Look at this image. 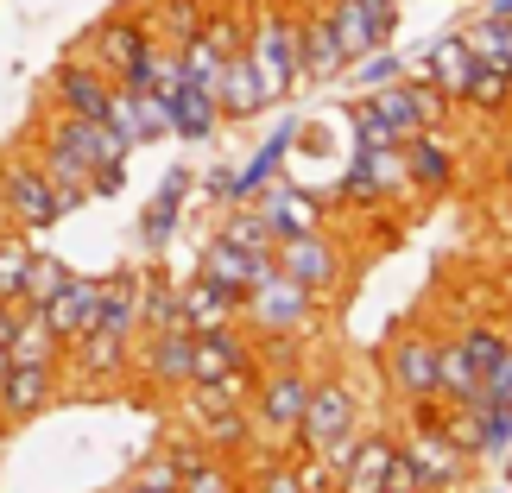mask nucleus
I'll return each instance as SVG.
<instances>
[{
  "label": "nucleus",
  "instance_id": "58",
  "mask_svg": "<svg viewBox=\"0 0 512 493\" xmlns=\"http://www.w3.org/2000/svg\"><path fill=\"white\" fill-rule=\"evenodd\" d=\"M0 222H7V209H0Z\"/></svg>",
  "mask_w": 512,
  "mask_h": 493
},
{
  "label": "nucleus",
  "instance_id": "6",
  "mask_svg": "<svg viewBox=\"0 0 512 493\" xmlns=\"http://www.w3.org/2000/svg\"><path fill=\"white\" fill-rule=\"evenodd\" d=\"M310 380H317V373H310L304 361H291V367H260V373H253V399H247L253 424L291 443V437H298L304 405H310Z\"/></svg>",
  "mask_w": 512,
  "mask_h": 493
},
{
  "label": "nucleus",
  "instance_id": "19",
  "mask_svg": "<svg viewBox=\"0 0 512 493\" xmlns=\"http://www.w3.org/2000/svg\"><path fill=\"white\" fill-rule=\"evenodd\" d=\"M190 190H196V171H190V165H171L165 184H159V196L140 209V247H146V253H165V247H171L177 215H184V196H190Z\"/></svg>",
  "mask_w": 512,
  "mask_h": 493
},
{
  "label": "nucleus",
  "instance_id": "55",
  "mask_svg": "<svg viewBox=\"0 0 512 493\" xmlns=\"http://www.w3.org/2000/svg\"><path fill=\"white\" fill-rule=\"evenodd\" d=\"M481 13H487V19H512V0H487Z\"/></svg>",
  "mask_w": 512,
  "mask_h": 493
},
{
  "label": "nucleus",
  "instance_id": "52",
  "mask_svg": "<svg viewBox=\"0 0 512 493\" xmlns=\"http://www.w3.org/2000/svg\"><path fill=\"white\" fill-rule=\"evenodd\" d=\"M481 399H512V348L481 373Z\"/></svg>",
  "mask_w": 512,
  "mask_h": 493
},
{
  "label": "nucleus",
  "instance_id": "49",
  "mask_svg": "<svg viewBox=\"0 0 512 493\" xmlns=\"http://www.w3.org/2000/svg\"><path fill=\"white\" fill-rule=\"evenodd\" d=\"M348 127H354V152H386V146H399V133H392L380 114L367 108V95L348 108Z\"/></svg>",
  "mask_w": 512,
  "mask_h": 493
},
{
  "label": "nucleus",
  "instance_id": "42",
  "mask_svg": "<svg viewBox=\"0 0 512 493\" xmlns=\"http://www.w3.org/2000/svg\"><path fill=\"white\" fill-rule=\"evenodd\" d=\"M177 57H184V83H190V89H209V95H215V83H222V64H228V57L215 51L203 32H196L190 45H177Z\"/></svg>",
  "mask_w": 512,
  "mask_h": 493
},
{
  "label": "nucleus",
  "instance_id": "40",
  "mask_svg": "<svg viewBox=\"0 0 512 493\" xmlns=\"http://www.w3.org/2000/svg\"><path fill=\"white\" fill-rule=\"evenodd\" d=\"M462 32H468V45H475L481 64L512 70V19H487V13H475V26H462Z\"/></svg>",
  "mask_w": 512,
  "mask_h": 493
},
{
  "label": "nucleus",
  "instance_id": "24",
  "mask_svg": "<svg viewBox=\"0 0 512 493\" xmlns=\"http://www.w3.org/2000/svg\"><path fill=\"white\" fill-rule=\"evenodd\" d=\"M291 146H298V121H279L266 133V146L253 152V159L234 171V203H253L260 190H272L285 177V159H291Z\"/></svg>",
  "mask_w": 512,
  "mask_h": 493
},
{
  "label": "nucleus",
  "instance_id": "14",
  "mask_svg": "<svg viewBox=\"0 0 512 493\" xmlns=\"http://www.w3.org/2000/svg\"><path fill=\"white\" fill-rule=\"evenodd\" d=\"M298 64H304V83H342L348 76V51L336 26H329V7L298 13Z\"/></svg>",
  "mask_w": 512,
  "mask_h": 493
},
{
  "label": "nucleus",
  "instance_id": "28",
  "mask_svg": "<svg viewBox=\"0 0 512 493\" xmlns=\"http://www.w3.org/2000/svg\"><path fill=\"white\" fill-rule=\"evenodd\" d=\"M177 298H184V329H222V323H241V291L215 285L196 272L190 285H177Z\"/></svg>",
  "mask_w": 512,
  "mask_h": 493
},
{
  "label": "nucleus",
  "instance_id": "7",
  "mask_svg": "<svg viewBox=\"0 0 512 493\" xmlns=\"http://www.w3.org/2000/svg\"><path fill=\"white\" fill-rule=\"evenodd\" d=\"M380 380H386V392H392L399 405L437 399V335L399 329V335L380 348Z\"/></svg>",
  "mask_w": 512,
  "mask_h": 493
},
{
  "label": "nucleus",
  "instance_id": "12",
  "mask_svg": "<svg viewBox=\"0 0 512 493\" xmlns=\"http://www.w3.org/2000/svg\"><path fill=\"white\" fill-rule=\"evenodd\" d=\"M108 95H114V83H108V76L89 64L83 51H70L64 64L51 70V108H57V114H83V121H108Z\"/></svg>",
  "mask_w": 512,
  "mask_h": 493
},
{
  "label": "nucleus",
  "instance_id": "8",
  "mask_svg": "<svg viewBox=\"0 0 512 493\" xmlns=\"http://www.w3.org/2000/svg\"><path fill=\"white\" fill-rule=\"evenodd\" d=\"M272 260H279L285 279H298L304 291H317V298H336L342 279H348V253L336 247V234L317 228V234H285L279 247H272Z\"/></svg>",
  "mask_w": 512,
  "mask_h": 493
},
{
  "label": "nucleus",
  "instance_id": "44",
  "mask_svg": "<svg viewBox=\"0 0 512 493\" xmlns=\"http://www.w3.org/2000/svg\"><path fill=\"white\" fill-rule=\"evenodd\" d=\"M348 76H354V89H361V95H373V89H386V83H399V76H405V57L392 51V45H380V51L354 57Z\"/></svg>",
  "mask_w": 512,
  "mask_h": 493
},
{
  "label": "nucleus",
  "instance_id": "39",
  "mask_svg": "<svg viewBox=\"0 0 512 493\" xmlns=\"http://www.w3.org/2000/svg\"><path fill=\"white\" fill-rule=\"evenodd\" d=\"M108 127L121 133V140L140 152V146H152V133H146V108H140V89H127V83H114V95H108Z\"/></svg>",
  "mask_w": 512,
  "mask_h": 493
},
{
  "label": "nucleus",
  "instance_id": "13",
  "mask_svg": "<svg viewBox=\"0 0 512 493\" xmlns=\"http://www.w3.org/2000/svg\"><path fill=\"white\" fill-rule=\"evenodd\" d=\"M57 380H64V361H13L0 380V424H32L57 399Z\"/></svg>",
  "mask_w": 512,
  "mask_h": 493
},
{
  "label": "nucleus",
  "instance_id": "31",
  "mask_svg": "<svg viewBox=\"0 0 512 493\" xmlns=\"http://www.w3.org/2000/svg\"><path fill=\"white\" fill-rule=\"evenodd\" d=\"M437 399L443 405H475L481 399V367L456 348V335L437 342Z\"/></svg>",
  "mask_w": 512,
  "mask_h": 493
},
{
  "label": "nucleus",
  "instance_id": "1",
  "mask_svg": "<svg viewBox=\"0 0 512 493\" xmlns=\"http://www.w3.org/2000/svg\"><path fill=\"white\" fill-rule=\"evenodd\" d=\"M298 13L304 7H285V0H266L260 13L247 19V57L260 70V89L266 102L279 108L304 89V64H298Z\"/></svg>",
  "mask_w": 512,
  "mask_h": 493
},
{
  "label": "nucleus",
  "instance_id": "22",
  "mask_svg": "<svg viewBox=\"0 0 512 493\" xmlns=\"http://www.w3.org/2000/svg\"><path fill=\"white\" fill-rule=\"evenodd\" d=\"M253 411L247 405H222V411H203V418H196V437H203V449L209 456H222V462H234L241 468L253 449H260V437H253Z\"/></svg>",
  "mask_w": 512,
  "mask_h": 493
},
{
  "label": "nucleus",
  "instance_id": "56",
  "mask_svg": "<svg viewBox=\"0 0 512 493\" xmlns=\"http://www.w3.org/2000/svg\"><path fill=\"white\" fill-rule=\"evenodd\" d=\"M7 367H13V348H0V380H7Z\"/></svg>",
  "mask_w": 512,
  "mask_h": 493
},
{
  "label": "nucleus",
  "instance_id": "36",
  "mask_svg": "<svg viewBox=\"0 0 512 493\" xmlns=\"http://www.w3.org/2000/svg\"><path fill=\"white\" fill-rule=\"evenodd\" d=\"M209 19V0H159L152 7V32L165 38V45H190L196 32H203Z\"/></svg>",
  "mask_w": 512,
  "mask_h": 493
},
{
  "label": "nucleus",
  "instance_id": "29",
  "mask_svg": "<svg viewBox=\"0 0 512 493\" xmlns=\"http://www.w3.org/2000/svg\"><path fill=\"white\" fill-rule=\"evenodd\" d=\"M171 102V140H184V146H209L215 133H222V108H215V95L209 89H177L165 95Z\"/></svg>",
  "mask_w": 512,
  "mask_h": 493
},
{
  "label": "nucleus",
  "instance_id": "5",
  "mask_svg": "<svg viewBox=\"0 0 512 493\" xmlns=\"http://www.w3.org/2000/svg\"><path fill=\"white\" fill-rule=\"evenodd\" d=\"M152 45H159V32H152V19H146V13H108V19H95L89 38H76L70 51H83L89 64L108 76V83H121V76L140 64Z\"/></svg>",
  "mask_w": 512,
  "mask_h": 493
},
{
  "label": "nucleus",
  "instance_id": "48",
  "mask_svg": "<svg viewBox=\"0 0 512 493\" xmlns=\"http://www.w3.org/2000/svg\"><path fill=\"white\" fill-rule=\"evenodd\" d=\"M177 481H184V468H177L171 449H165V456H152V462L133 468V475L121 481V493H177Z\"/></svg>",
  "mask_w": 512,
  "mask_h": 493
},
{
  "label": "nucleus",
  "instance_id": "33",
  "mask_svg": "<svg viewBox=\"0 0 512 493\" xmlns=\"http://www.w3.org/2000/svg\"><path fill=\"white\" fill-rule=\"evenodd\" d=\"M32 234L0 222V304H19V291H26V266H32Z\"/></svg>",
  "mask_w": 512,
  "mask_h": 493
},
{
  "label": "nucleus",
  "instance_id": "34",
  "mask_svg": "<svg viewBox=\"0 0 512 493\" xmlns=\"http://www.w3.org/2000/svg\"><path fill=\"white\" fill-rule=\"evenodd\" d=\"M215 234H222V241H234L241 253H272V247H279V234H272V222L260 215V203H234Z\"/></svg>",
  "mask_w": 512,
  "mask_h": 493
},
{
  "label": "nucleus",
  "instance_id": "45",
  "mask_svg": "<svg viewBox=\"0 0 512 493\" xmlns=\"http://www.w3.org/2000/svg\"><path fill=\"white\" fill-rule=\"evenodd\" d=\"M456 348H462V354H468V361H475V367L487 373V367H494V361H500V354L512 348V335H506L500 323H462V335H456Z\"/></svg>",
  "mask_w": 512,
  "mask_h": 493
},
{
  "label": "nucleus",
  "instance_id": "20",
  "mask_svg": "<svg viewBox=\"0 0 512 493\" xmlns=\"http://www.w3.org/2000/svg\"><path fill=\"white\" fill-rule=\"evenodd\" d=\"M32 159H38V171L51 177V196H57V215H70V209H83V203H95L89 196V165L76 159V152L64 146V140H51V133H38V146H32Z\"/></svg>",
  "mask_w": 512,
  "mask_h": 493
},
{
  "label": "nucleus",
  "instance_id": "32",
  "mask_svg": "<svg viewBox=\"0 0 512 493\" xmlns=\"http://www.w3.org/2000/svg\"><path fill=\"white\" fill-rule=\"evenodd\" d=\"M159 329H184V298L165 272H140V335H159Z\"/></svg>",
  "mask_w": 512,
  "mask_h": 493
},
{
  "label": "nucleus",
  "instance_id": "9",
  "mask_svg": "<svg viewBox=\"0 0 512 493\" xmlns=\"http://www.w3.org/2000/svg\"><path fill=\"white\" fill-rule=\"evenodd\" d=\"M0 209H7L13 228H57V196H51V177L38 171L32 152H13V159H0Z\"/></svg>",
  "mask_w": 512,
  "mask_h": 493
},
{
  "label": "nucleus",
  "instance_id": "11",
  "mask_svg": "<svg viewBox=\"0 0 512 493\" xmlns=\"http://www.w3.org/2000/svg\"><path fill=\"white\" fill-rule=\"evenodd\" d=\"M329 26H336L348 64H354V57L392 45V32H399V0H329Z\"/></svg>",
  "mask_w": 512,
  "mask_h": 493
},
{
  "label": "nucleus",
  "instance_id": "43",
  "mask_svg": "<svg viewBox=\"0 0 512 493\" xmlns=\"http://www.w3.org/2000/svg\"><path fill=\"white\" fill-rule=\"evenodd\" d=\"M177 493H241V468L222 462V456H203V462H190V468H184Z\"/></svg>",
  "mask_w": 512,
  "mask_h": 493
},
{
  "label": "nucleus",
  "instance_id": "59",
  "mask_svg": "<svg viewBox=\"0 0 512 493\" xmlns=\"http://www.w3.org/2000/svg\"><path fill=\"white\" fill-rule=\"evenodd\" d=\"M241 493H253V487H241Z\"/></svg>",
  "mask_w": 512,
  "mask_h": 493
},
{
  "label": "nucleus",
  "instance_id": "27",
  "mask_svg": "<svg viewBox=\"0 0 512 493\" xmlns=\"http://www.w3.org/2000/svg\"><path fill=\"white\" fill-rule=\"evenodd\" d=\"M64 361L76 373H89V380H121V373H133V342L127 335H108V329H89L83 342L64 348Z\"/></svg>",
  "mask_w": 512,
  "mask_h": 493
},
{
  "label": "nucleus",
  "instance_id": "25",
  "mask_svg": "<svg viewBox=\"0 0 512 493\" xmlns=\"http://www.w3.org/2000/svg\"><path fill=\"white\" fill-rule=\"evenodd\" d=\"M475 70H481V57H475V45H468V32H443L437 45L424 51V64H418V76H430L443 95H456V108H462V89H468Z\"/></svg>",
  "mask_w": 512,
  "mask_h": 493
},
{
  "label": "nucleus",
  "instance_id": "38",
  "mask_svg": "<svg viewBox=\"0 0 512 493\" xmlns=\"http://www.w3.org/2000/svg\"><path fill=\"white\" fill-rule=\"evenodd\" d=\"M462 108H475V114H500L512 108V70H494V64H481L475 76H468V89H462Z\"/></svg>",
  "mask_w": 512,
  "mask_h": 493
},
{
  "label": "nucleus",
  "instance_id": "17",
  "mask_svg": "<svg viewBox=\"0 0 512 493\" xmlns=\"http://www.w3.org/2000/svg\"><path fill=\"white\" fill-rule=\"evenodd\" d=\"M196 272H203V279H215V285H228V291H247L253 285H266L272 272H279V260H272V253H241L234 241H222V234H209L203 241V260H196Z\"/></svg>",
  "mask_w": 512,
  "mask_h": 493
},
{
  "label": "nucleus",
  "instance_id": "37",
  "mask_svg": "<svg viewBox=\"0 0 512 493\" xmlns=\"http://www.w3.org/2000/svg\"><path fill=\"white\" fill-rule=\"evenodd\" d=\"M13 361H64V342L51 335L45 310L19 304V335H13Z\"/></svg>",
  "mask_w": 512,
  "mask_h": 493
},
{
  "label": "nucleus",
  "instance_id": "18",
  "mask_svg": "<svg viewBox=\"0 0 512 493\" xmlns=\"http://www.w3.org/2000/svg\"><path fill=\"white\" fill-rule=\"evenodd\" d=\"M95 317H102V279H83V272H70V285L45 304V323H51V335L64 348L83 342V335L95 329Z\"/></svg>",
  "mask_w": 512,
  "mask_h": 493
},
{
  "label": "nucleus",
  "instance_id": "10",
  "mask_svg": "<svg viewBox=\"0 0 512 493\" xmlns=\"http://www.w3.org/2000/svg\"><path fill=\"white\" fill-rule=\"evenodd\" d=\"M399 456L418 468V481L430 493H456L468 481V456L443 437V424H411L405 437H399Z\"/></svg>",
  "mask_w": 512,
  "mask_h": 493
},
{
  "label": "nucleus",
  "instance_id": "41",
  "mask_svg": "<svg viewBox=\"0 0 512 493\" xmlns=\"http://www.w3.org/2000/svg\"><path fill=\"white\" fill-rule=\"evenodd\" d=\"M64 285H70V266L57 260V253H32V266H26V291H19V304L45 310V304H51Z\"/></svg>",
  "mask_w": 512,
  "mask_h": 493
},
{
  "label": "nucleus",
  "instance_id": "15",
  "mask_svg": "<svg viewBox=\"0 0 512 493\" xmlns=\"http://www.w3.org/2000/svg\"><path fill=\"white\" fill-rule=\"evenodd\" d=\"M253 203H260V215L272 222L279 241H285V234H317V228H329V203L310 184H285V177H279V184L260 190Z\"/></svg>",
  "mask_w": 512,
  "mask_h": 493
},
{
  "label": "nucleus",
  "instance_id": "21",
  "mask_svg": "<svg viewBox=\"0 0 512 493\" xmlns=\"http://www.w3.org/2000/svg\"><path fill=\"white\" fill-rule=\"evenodd\" d=\"M215 108H222V127L234 121H260V114L272 108L266 102V89H260V70H253V57L247 51H234L228 64H222V83H215Z\"/></svg>",
  "mask_w": 512,
  "mask_h": 493
},
{
  "label": "nucleus",
  "instance_id": "46",
  "mask_svg": "<svg viewBox=\"0 0 512 493\" xmlns=\"http://www.w3.org/2000/svg\"><path fill=\"white\" fill-rule=\"evenodd\" d=\"M443 437L456 443L468 462H481V456H487V437H481V411H475V405H443Z\"/></svg>",
  "mask_w": 512,
  "mask_h": 493
},
{
  "label": "nucleus",
  "instance_id": "54",
  "mask_svg": "<svg viewBox=\"0 0 512 493\" xmlns=\"http://www.w3.org/2000/svg\"><path fill=\"white\" fill-rule=\"evenodd\" d=\"M203 196H209V203H222V209H234V171H228V165H209Z\"/></svg>",
  "mask_w": 512,
  "mask_h": 493
},
{
  "label": "nucleus",
  "instance_id": "30",
  "mask_svg": "<svg viewBox=\"0 0 512 493\" xmlns=\"http://www.w3.org/2000/svg\"><path fill=\"white\" fill-rule=\"evenodd\" d=\"M95 329L140 342V272H133V266H121V272L102 279V317H95Z\"/></svg>",
  "mask_w": 512,
  "mask_h": 493
},
{
  "label": "nucleus",
  "instance_id": "51",
  "mask_svg": "<svg viewBox=\"0 0 512 493\" xmlns=\"http://www.w3.org/2000/svg\"><path fill=\"white\" fill-rule=\"evenodd\" d=\"M304 348L310 342H298V335H253V361L260 367H291V361H304Z\"/></svg>",
  "mask_w": 512,
  "mask_h": 493
},
{
  "label": "nucleus",
  "instance_id": "35",
  "mask_svg": "<svg viewBox=\"0 0 512 493\" xmlns=\"http://www.w3.org/2000/svg\"><path fill=\"white\" fill-rule=\"evenodd\" d=\"M367 108L380 114V121H386L392 133H399V146L411 140V133H424V114H418V102H411L405 76H399V83H386V89H373V95H367Z\"/></svg>",
  "mask_w": 512,
  "mask_h": 493
},
{
  "label": "nucleus",
  "instance_id": "3",
  "mask_svg": "<svg viewBox=\"0 0 512 493\" xmlns=\"http://www.w3.org/2000/svg\"><path fill=\"white\" fill-rule=\"evenodd\" d=\"M348 430H361V399H354V386L336 380V373H317V380H310V405H304V418H298L291 449L323 456V449H336Z\"/></svg>",
  "mask_w": 512,
  "mask_h": 493
},
{
  "label": "nucleus",
  "instance_id": "60",
  "mask_svg": "<svg viewBox=\"0 0 512 493\" xmlns=\"http://www.w3.org/2000/svg\"><path fill=\"white\" fill-rule=\"evenodd\" d=\"M506 114H512V108H506Z\"/></svg>",
  "mask_w": 512,
  "mask_h": 493
},
{
  "label": "nucleus",
  "instance_id": "57",
  "mask_svg": "<svg viewBox=\"0 0 512 493\" xmlns=\"http://www.w3.org/2000/svg\"><path fill=\"white\" fill-rule=\"evenodd\" d=\"M500 177H506V190H512V152H506V165H500Z\"/></svg>",
  "mask_w": 512,
  "mask_h": 493
},
{
  "label": "nucleus",
  "instance_id": "2",
  "mask_svg": "<svg viewBox=\"0 0 512 493\" xmlns=\"http://www.w3.org/2000/svg\"><path fill=\"white\" fill-rule=\"evenodd\" d=\"M241 323L253 335H298V342H310L323 329V298L304 291L298 279H285V272H272L266 285H253L241 298Z\"/></svg>",
  "mask_w": 512,
  "mask_h": 493
},
{
  "label": "nucleus",
  "instance_id": "4",
  "mask_svg": "<svg viewBox=\"0 0 512 493\" xmlns=\"http://www.w3.org/2000/svg\"><path fill=\"white\" fill-rule=\"evenodd\" d=\"M336 468V493H392V462H399V437L386 430H348L336 449H323Z\"/></svg>",
  "mask_w": 512,
  "mask_h": 493
},
{
  "label": "nucleus",
  "instance_id": "53",
  "mask_svg": "<svg viewBox=\"0 0 512 493\" xmlns=\"http://www.w3.org/2000/svg\"><path fill=\"white\" fill-rule=\"evenodd\" d=\"M127 190V165H95L89 171V196L102 203V196H121Z\"/></svg>",
  "mask_w": 512,
  "mask_h": 493
},
{
  "label": "nucleus",
  "instance_id": "16",
  "mask_svg": "<svg viewBox=\"0 0 512 493\" xmlns=\"http://www.w3.org/2000/svg\"><path fill=\"white\" fill-rule=\"evenodd\" d=\"M241 367H260L253 361V342L241 335V323H222V329H190V380H228Z\"/></svg>",
  "mask_w": 512,
  "mask_h": 493
},
{
  "label": "nucleus",
  "instance_id": "26",
  "mask_svg": "<svg viewBox=\"0 0 512 493\" xmlns=\"http://www.w3.org/2000/svg\"><path fill=\"white\" fill-rule=\"evenodd\" d=\"M405 171H411V196H443L456 184V152L443 146V133H411L405 140Z\"/></svg>",
  "mask_w": 512,
  "mask_h": 493
},
{
  "label": "nucleus",
  "instance_id": "23",
  "mask_svg": "<svg viewBox=\"0 0 512 493\" xmlns=\"http://www.w3.org/2000/svg\"><path fill=\"white\" fill-rule=\"evenodd\" d=\"M133 367H140L159 392H184V386H190V329H159V335H146V348L133 354Z\"/></svg>",
  "mask_w": 512,
  "mask_h": 493
},
{
  "label": "nucleus",
  "instance_id": "50",
  "mask_svg": "<svg viewBox=\"0 0 512 493\" xmlns=\"http://www.w3.org/2000/svg\"><path fill=\"white\" fill-rule=\"evenodd\" d=\"M475 411H481L487 456H506V449H512V399H475Z\"/></svg>",
  "mask_w": 512,
  "mask_h": 493
},
{
  "label": "nucleus",
  "instance_id": "47",
  "mask_svg": "<svg viewBox=\"0 0 512 493\" xmlns=\"http://www.w3.org/2000/svg\"><path fill=\"white\" fill-rule=\"evenodd\" d=\"M203 38L222 57H234V51H247V19L234 13V7H222V0H209V19H203Z\"/></svg>",
  "mask_w": 512,
  "mask_h": 493
}]
</instances>
